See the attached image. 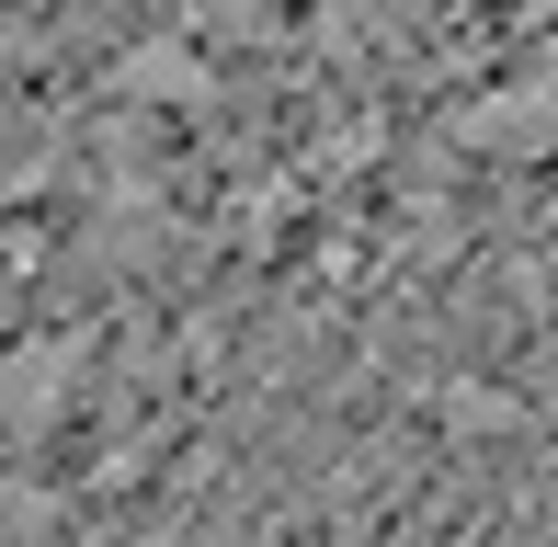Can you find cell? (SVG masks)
<instances>
[{
  "mask_svg": "<svg viewBox=\"0 0 558 547\" xmlns=\"http://www.w3.org/2000/svg\"><path fill=\"white\" fill-rule=\"evenodd\" d=\"M58 400V354H12V377H0V422H35Z\"/></svg>",
  "mask_w": 558,
  "mask_h": 547,
  "instance_id": "2",
  "label": "cell"
},
{
  "mask_svg": "<svg viewBox=\"0 0 558 547\" xmlns=\"http://www.w3.org/2000/svg\"><path fill=\"white\" fill-rule=\"evenodd\" d=\"M456 137H468L478 160H558V35L513 69V81L478 92V104L456 114Z\"/></svg>",
  "mask_w": 558,
  "mask_h": 547,
  "instance_id": "1",
  "label": "cell"
}]
</instances>
